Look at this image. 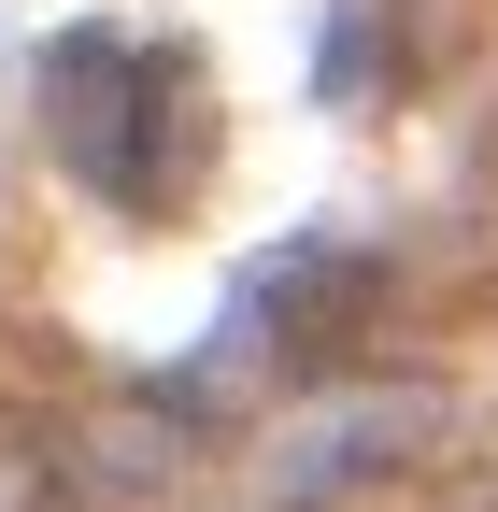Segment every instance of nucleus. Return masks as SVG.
<instances>
[{
	"label": "nucleus",
	"instance_id": "nucleus-1",
	"mask_svg": "<svg viewBox=\"0 0 498 512\" xmlns=\"http://www.w3.org/2000/svg\"><path fill=\"white\" fill-rule=\"evenodd\" d=\"M43 143L72 157V185H100L114 214H185L214 171V86L185 43L143 29H72L43 57Z\"/></svg>",
	"mask_w": 498,
	"mask_h": 512
}]
</instances>
